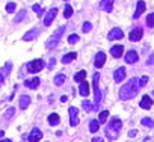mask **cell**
<instances>
[{
    "mask_svg": "<svg viewBox=\"0 0 154 142\" xmlns=\"http://www.w3.org/2000/svg\"><path fill=\"white\" fill-rule=\"evenodd\" d=\"M139 80L137 79H130V82H127L121 89H119V98L122 100V101H125V100H130V98H133V97H136V94L139 92Z\"/></svg>",
    "mask_w": 154,
    "mask_h": 142,
    "instance_id": "obj_1",
    "label": "cell"
},
{
    "mask_svg": "<svg viewBox=\"0 0 154 142\" xmlns=\"http://www.w3.org/2000/svg\"><path fill=\"white\" fill-rule=\"evenodd\" d=\"M121 127H122V121H121L118 116L112 118V119H110V124H109V127H107V130H106L107 136H109L110 139H115L116 134L119 133V128H121Z\"/></svg>",
    "mask_w": 154,
    "mask_h": 142,
    "instance_id": "obj_2",
    "label": "cell"
},
{
    "mask_svg": "<svg viewBox=\"0 0 154 142\" xmlns=\"http://www.w3.org/2000/svg\"><path fill=\"white\" fill-rule=\"evenodd\" d=\"M65 32V26H60L48 39H47V42H45V47L48 48V50H51V48H54L57 44H59V41H60V38H62V33Z\"/></svg>",
    "mask_w": 154,
    "mask_h": 142,
    "instance_id": "obj_3",
    "label": "cell"
},
{
    "mask_svg": "<svg viewBox=\"0 0 154 142\" xmlns=\"http://www.w3.org/2000/svg\"><path fill=\"white\" fill-rule=\"evenodd\" d=\"M94 94H95V104H94V109H97L98 107V103L101 101V97H103V94H101V91H100V88H98V82H100V74L98 73H95L94 74Z\"/></svg>",
    "mask_w": 154,
    "mask_h": 142,
    "instance_id": "obj_4",
    "label": "cell"
},
{
    "mask_svg": "<svg viewBox=\"0 0 154 142\" xmlns=\"http://www.w3.org/2000/svg\"><path fill=\"white\" fill-rule=\"evenodd\" d=\"M44 60L42 59H35V60H32V62H29L27 63V71L29 73H32V74H35V73H39V71L44 68Z\"/></svg>",
    "mask_w": 154,
    "mask_h": 142,
    "instance_id": "obj_5",
    "label": "cell"
},
{
    "mask_svg": "<svg viewBox=\"0 0 154 142\" xmlns=\"http://www.w3.org/2000/svg\"><path fill=\"white\" fill-rule=\"evenodd\" d=\"M69 125L71 127H75L77 124H79V109L77 107H69Z\"/></svg>",
    "mask_w": 154,
    "mask_h": 142,
    "instance_id": "obj_6",
    "label": "cell"
},
{
    "mask_svg": "<svg viewBox=\"0 0 154 142\" xmlns=\"http://www.w3.org/2000/svg\"><path fill=\"white\" fill-rule=\"evenodd\" d=\"M56 15H57V8H51V9H50V11L45 14V18H44V26H50V24L54 21Z\"/></svg>",
    "mask_w": 154,
    "mask_h": 142,
    "instance_id": "obj_7",
    "label": "cell"
},
{
    "mask_svg": "<svg viewBox=\"0 0 154 142\" xmlns=\"http://www.w3.org/2000/svg\"><path fill=\"white\" fill-rule=\"evenodd\" d=\"M145 9H146V5H145V2H143V0H139V2H137V5H136V12L133 14V18L134 20H137L143 12H145Z\"/></svg>",
    "mask_w": 154,
    "mask_h": 142,
    "instance_id": "obj_8",
    "label": "cell"
},
{
    "mask_svg": "<svg viewBox=\"0 0 154 142\" xmlns=\"http://www.w3.org/2000/svg\"><path fill=\"white\" fill-rule=\"evenodd\" d=\"M107 38H109L110 41H115V39H122V38H124V33H122V30H121V29L115 27V29H112V30L109 32Z\"/></svg>",
    "mask_w": 154,
    "mask_h": 142,
    "instance_id": "obj_9",
    "label": "cell"
},
{
    "mask_svg": "<svg viewBox=\"0 0 154 142\" xmlns=\"http://www.w3.org/2000/svg\"><path fill=\"white\" fill-rule=\"evenodd\" d=\"M41 139H42V131L35 127V128L30 131V134H29V142H39Z\"/></svg>",
    "mask_w": 154,
    "mask_h": 142,
    "instance_id": "obj_10",
    "label": "cell"
},
{
    "mask_svg": "<svg viewBox=\"0 0 154 142\" xmlns=\"http://www.w3.org/2000/svg\"><path fill=\"white\" fill-rule=\"evenodd\" d=\"M113 79H115L116 83H119V82H122V80L125 79V68H124V66H119L118 69H115Z\"/></svg>",
    "mask_w": 154,
    "mask_h": 142,
    "instance_id": "obj_11",
    "label": "cell"
},
{
    "mask_svg": "<svg viewBox=\"0 0 154 142\" xmlns=\"http://www.w3.org/2000/svg\"><path fill=\"white\" fill-rule=\"evenodd\" d=\"M104 62H106V54H104L103 51H98V53L95 54V59H94L95 68H101V66L104 65Z\"/></svg>",
    "mask_w": 154,
    "mask_h": 142,
    "instance_id": "obj_12",
    "label": "cell"
},
{
    "mask_svg": "<svg viewBox=\"0 0 154 142\" xmlns=\"http://www.w3.org/2000/svg\"><path fill=\"white\" fill-rule=\"evenodd\" d=\"M113 3H115V0H101V2H100V9L106 11V12H112Z\"/></svg>",
    "mask_w": 154,
    "mask_h": 142,
    "instance_id": "obj_13",
    "label": "cell"
},
{
    "mask_svg": "<svg viewBox=\"0 0 154 142\" xmlns=\"http://www.w3.org/2000/svg\"><path fill=\"white\" fill-rule=\"evenodd\" d=\"M142 35H143V30L140 27H136L130 32L128 38H130V41H139V39H142Z\"/></svg>",
    "mask_w": 154,
    "mask_h": 142,
    "instance_id": "obj_14",
    "label": "cell"
},
{
    "mask_svg": "<svg viewBox=\"0 0 154 142\" xmlns=\"http://www.w3.org/2000/svg\"><path fill=\"white\" fill-rule=\"evenodd\" d=\"M137 59H139L137 51H134V50L127 51V54H125V62H127V63H136V62H137Z\"/></svg>",
    "mask_w": 154,
    "mask_h": 142,
    "instance_id": "obj_15",
    "label": "cell"
},
{
    "mask_svg": "<svg viewBox=\"0 0 154 142\" xmlns=\"http://www.w3.org/2000/svg\"><path fill=\"white\" fill-rule=\"evenodd\" d=\"M139 106H140L142 109L148 110V109L152 106V100H151V97H149V95H143L142 100H140V103H139Z\"/></svg>",
    "mask_w": 154,
    "mask_h": 142,
    "instance_id": "obj_16",
    "label": "cell"
},
{
    "mask_svg": "<svg viewBox=\"0 0 154 142\" xmlns=\"http://www.w3.org/2000/svg\"><path fill=\"white\" fill-rule=\"evenodd\" d=\"M39 79L38 77H33V79H29V80H26L24 82V85H26V88H29V89H36L38 86H39Z\"/></svg>",
    "mask_w": 154,
    "mask_h": 142,
    "instance_id": "obj_17",
    "label": "cell"
},
{
    "mask_svg": "<svg viewBox=\"0 0 154 142\" xmlns=\"http://www.w3.org/2000/svg\"><path fill=\"white\" fill-rule=\"evenodd\" d=\"M122 53H124V47H122V45H113V47L110 48V54H112L113 57H121Z\"/></svg>",
    "mask_w": 154,
    "mask_h": 142,
    "instance_id": "obj_18",
    "label": "cell"
},
{
    "mask_svg": "<svg viewBox=\"0 0 154 142\" xmlns=\"http://www.w3.org/2000/svg\"><path fill=\"white\" fill-rule=\"evenodd\" d=\"M38 33H39L38 29H30V30L23 36V41H32V39H35V38L38 36Z\"/></svg>",
    "mask_w": 154,
    "mask_h": 142,
    "instance_id": "obj_19",
    "label": "cell"
},
{
    "mask_svg": "<svg viewBox=\"0 0 154 142\" xmlns=\"http://www.w3.org/2000/svg\"><path fill=\"white\" fill-rule=\"evenodd\" d=\"M79 92H80V95H83V97H88V95H89V85H88V82L83 80V82L80 83Z\"/></svg>",
    "mask_w": 154,
    "mask_h": 142,
    "instance_id": "obj_20",
    "label": "cell"
},
{
    "mask_svg": "<svg viewBox=\"0 0 154 142\" xmlns=\"http://www.w3.org/2000/svg\"><path fill=\"white\" fill-rule=\"evenodd\" d=\"M29 104H30V97L29 95H21V98H20V109H27Z\"/></svg>",
    "mask_w": 154,
    "mask_h": 142,
    "instance_id": "obj_21",
    "label": "cell"
},
{
    "mask_svg": "<svg viewBox=\"0 0 154 142\" xmlns=\"http://www.w3.org/2000/svg\"><path fill=\"white\" fill-rule=\"evenodd\" d=\"M85 77H86V71L82 69V71H79V73L74 76V80H75V82H79V83H82V82L85 80Z\"/></svg>",
    "mask_w": 154,
    "mask_h": 142,
    "instance_id": "obj_22",
    "label": "cell"
},
{
    "mask_svg": "<svg viewBox=\"0 0 154 142\" xmlns=\"http://www.w3.org/2000/svg\"><path fill=\"white\" fill-rule=\"evenodd\" d=\"M59 121H60V118H59L57 113H51L48 116V124L50 125H56V124H59Z\"/></svg>",
    "mask_w": 154,
    "mask_h": 142,
    "instance_id": "obj_23",
    "label": "cell"
},
{
    "mask_svg": "<svg viewBox=\"0 0 154 142\" xmlns=\"http://www.w3.org/2000/svg\"><path fill=\"white\" fill-rule=\"evenodd\" d=\"M11 68H12V63H11V62H6L5 66L2 68V73H0V74H2L3 77H6V76L11 73Z\"/></svg>",
    "mask_w": 154,
    "mask_h": 142,
    "instance_id": "obj_24",
    "label": "cell"
},
{
    "mask_svg": "<svg viewBox=\"0 0 154 142\" xmlns=\"http://www.w3.org/2000/svg\"><path fill=\"white\" fill-rule=\"evenodd\" d=\"M26 15H27V12H26L24 9H21V11H20V12H18V14L15 15L14 21H15V23H20V21H23V20L26 18Z\"/></svg>",
    "mask_w": 154,
    "mask_h": 142,
    "instance_id": "obj_25",
    "label": "cell"
},
{
    "mask_svg": "<svg viewBox=\"0 0 154 142\" xmlns=\"http://www.w3.org/2000/svg\"><path fill=\"white\" fill-rule=\"evenodd\" d=\"M75 57H77V54H75V53H68V54H65V56L62 57V63H68V62L74 60Z\"/></svg>",
    "mask_w": 154,
    "mask_h": 142,
    "instance_id": "obj_26",
    "label": "cell"
},
{
    "mask_svg": "<svg viewBox=\"0 0 154 142\" xmlns=\"http://www.w3.org/2000/svg\"><path fill=\"white\" fill-rule=\"evenodd\" d=\"M98 127H100V122H98V119H92V121L89 122V130H91L92 133L98 131Z\"/></svg>",
    "mask_w": 154,
    "mask_h": 142,
    "instance_id": "obj_27",
    "label": "cell"
},
{
    "mask_svg": "<svg viewBox=\"0 0 154 142\" xmlns=\"http://www.w3.org/2000/svg\"><path fill=\"white\" fill-rule=\"evenodd\" d=\"M65 80H66L65 74H57V76L54 77V85L60 86V85H63V82H65Z\"/></svg>",
    "mask_w": 154,
    "mask_h": 142,
    "instance_id": "obj_28",
    "label": "cell"
},
{
    "mask_svg": "<svg viewBox=\"0 0 154 142\" xmlns=\"http://www.w3.org/2000/svg\"><path fill=\"white\" fill-rule=\"evenodd\" d=\"M107 118H109V112H107V110H103V112L100 113V116H98V122H100V124H104Z\"/></svg>",
    "mask_w": 154,
    "mask_h": 142,
    "instance_id": "obj_29",
    "label": "cell"
},
{
    "mask_svg": "<svg viewBox=\"0 0 154 142\" xmlns=\"http://www.w3.org/2000/svg\"><path fill=\"white\" fill-rule=\"evenodd\" d=\"M72 12H74V11H72V8H71L69 5H65V11H63V17H65V18H69V17L72 15Z\"/></svg>",
    "mask_w": 154,
    "mask_h": 142,
    "instance_id": "obj_30",
    "label": "cell"
},
{
    "mask_svg": "<svg viewBox=\"0 0 154 142\" xmlns=\"http://www.w3.org/2000/svg\"><path fill=\"white\" fill-rule=\"evenodd\" d=\"M82 106H83V109H85L86 112H91V110L94 109V106H92V103H91V101H88V100H85V101L82 103Z\"/></svg>",
    "mask_w": 154,
    "mask_h": 142,
    "instance_id": "obj_31",
    "label": "cell"
},
{
    "mask_svg": "<svg viewBox=\"0 0 154 142\" xmlns=\"http://www.w3.org/2000/svg\"><path fill=\"white\" fill-rule=\"evenodd\" d=\"M146 24H148V27H154V12L146 17Z\"/></svg>",
    "mask_w": 154,
    "mask_h": 142,
    "instance_id": "obj_32",
    "label": "cell"
},
{
    "mask_svg": "<svg viewBox=\"0 0 154 142\" xmlns=\"http://www.w3.org/2000/svg\"><path fill=\"white\" fill-rule=\"evenodd\" d=\"M15 8H17V5L11 2V3H8V5H6V12L12 14V12H15Z\"/></svg>",
    "mask_w": 154,
    "mask_h": 142,
    "instance_id": "obj_33",
    "label": "cell"
},
{
    "mask_svg": "<svg viewBox=\"0 0 154 142\" xmlns=\"http://www.w3.org/2000/svg\"><path fill=\"white\" fill-rule=\"evenodd\" d=\"M140 122H142V125H146V127H151V125L154 124L151 118H142V121H140Z\"/></svg>",
    "mask_w": 154,
    "mask_h": 142,
    "instance_id": "obj_34",
    "label": "cell"
},
{
    "mask_svg": "<svg viewBox=\"0 0 154 142\" xmlns=\"http://www.w3.org/2000/svg\"><path fill=\"white\" fill-rule=\"evenodd\" d=\"M77 41H79V35L74 33V35H69V36H68V42H69V44H75Z\"/></svg>",
    "mask_w": 154,
    "mask_h": 142,
    "instance_id": "obj_35",
    "label": "cell"
},
{
    "mask_svg": "<svg viewBox=\"0 0 154 142\" xmlns=\"http://www.w3.org/2000/svg\"><path fill=\"white\" fill-rule=\"evenodd\" d=\"M91 29H92V24H91L89 21H85V23H83V32L86 33V32H89Z\"/></svg>",
    "mask_w": 154,
    "mask_h": 142,
    "instance_id": "obj_36",
    "label": "cell"
},
{
    "mask_svg": "<svg viewBox=\"0 0 154 142\" xmlns=\"http://www.w3.org/2000/svg\"><path fill=\"white\" fill-rule=\"evenodd\" d=\"M14 112H15V109H14V107H9V109L6 110V113H5V118H6V119H9V118L14 115Z\"/></svg>",
    "mask_w": 154,
    "mask_h": 142,
    "instance_id": "obj_37",
    "label": "cell"
},
{
    "mask_svg": "<svg viewBox=\"0 0 154 142\" xmlns=\"http://www.w3.org/2000/svg\"><path fill=\"white\" fill-rule=\"evenodd\" d=\"M146 83H148V77H146V76H143V77H142V79L139 80V86L142 88V86H145Z\"/></svg>",
    "mask_w": 154,
    "mask_h": 142,
    "instance_id": "obj_38",
    "label": "cell"
},
{
    "mask_svg": "<svg viewBox=\"0 0 154 142\" xmlns=\"http://www.w3.org/2000/svg\"><path fill=\"white\" fill-rule=\"evenodd\" d=\"M33 11H35L38 15H41V14H42V9H41V6H39V5H33Z\"/></svg>",
    "mask_w": 154,
    "mask_h": 142,
    "instance_id": "obj_39",
    "label": "cell"
},
{
    "mask_svg": "<svg viewBox=\"0 0 154 142\" xmlns=\"http://www.w3.org/2000/svg\"><path fill=\"white\" fill-rule=\"evenodd\" d=\"M91 142H103V139H101V137H94Z\"/></svg>",
    "mask_w": 154,
    "mask_h": 142,
    "instance_id": "obj_40",
    "label": "cell"
},
{
    "mask_svg": "<svg viewBox=\"0 0 154 142\" xmlns=\"http://www.w3.org/2000/svg\"><path fill=\"white\" fill-rule=\"evenodd\" d=\"M148 63H154V54H151V56H149V59H148Z\"/></svg>",
    "mask_w": 154,
    "mask_h": 142,
    "instance_id": "obj_41",
    "label": "cell"
},
{
    "mask_svg": "<svg viewBox=\"0 0 154 142\" xmlns=\"http://www.w3.org/2000/svg\"><path fill=\"white\" fill-rule=\"evenodd\" d=\"M66 100H68V97H66V95H62V97H60V101H62V103H65Z\"/></svg>",
    "mask_w": 154,
    "mask_h": 142,
    "instance_id": "obj_42",
    "label": "cell"
},
{
    "mask_svg": "<svg viewBox=\"0 0 154 142\" xmlns=\"http://www.w3.org/2000/svg\"><path fill=\"white\" fill-rule=\"evenodd\" d=\"M3 80H5V77H3L2 74H0V86H2V83H3Z\"/></svg>",
    "mask_w": 154,
    "mask_h": 142,
    "instance_id": "obj_43",
    "label": "cell"
},
{
    "mask_svg": "<svg viewBox=\"0 0 154 142\" xmlns=\"http://www.w3.org/2000/svg\"><path fill=\"white\" fill-rule=\"evenodd\" d=\"M0 142H12L11 139H3V140H0Z\"/></svg>",
    "mask_w": 154,
    "mask_h": 142,
    "instance_id": "obj_44",
    "label": "cell"
},
{
    "mask_svg": "<svg viewBox=\"0 0 154 142\" xmlns=\"http://www.w3.org/2000/svg\"><path fill=\"white\" fill-rule=\"evenodd\" d=\"M3 136V131H0V137H2Z\"/></svg>",
    "mask_w": 154,
    "mask_h": 142,
    "instance_id": "obj_45",
    "label": "cell"
}]
</instances>
